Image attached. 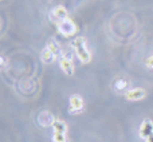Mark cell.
I'll return each mask as SVG.
<instances>
[{
  "mask_svg": "<svg viewBox=\"0 0 153 142\" xmlns=\"http://www.w3.org/2000/svg\"><path fill=\"white\" fill-rule=\"evenodd\" d=\"M73 47L75 48V53L82 63H89V62L91 61V54L87 50L86 40H85L83 36L75 38V39L73 40Z\"/></svg>",
  "mask_w": 153,
  "mask_h": 142,
  "instance_id": "cell-1",
  "label": "cell"
},
{
  "mask_svg": "<svg viewBox=\"0 0 153 142\" xmlns=\"http://www.w3.org/2000/svg\"><path fill=\"white\" fill-rule=\"evenodd\" d=\"M56 28H58V31L61 32L62 35H65V36H71L76 31L75 23L73 20H70V19H65V20L56 23Z\"/></svg>",
  "mask_w": 153,
  "mask_h": 142,
  "instance_id": "cell-2",
  "label": "cell"
},
{
  "mask_svg": "<svg viewBox=\"0 0 153 142\" xmlns=\"http://www.w3.org/2000/svg\"><path fill=\"white\" fill-rule=\"evenodd\" d=\"M70 102V109H69V113L70 114H79L83 111V99H82L81 95L78 94H73L69 99Z\"/></svg>",
  "mask_w": 153,
  "mask_h": 142,
  "instance_id": "cell-3",
  "label": "cell"
},
{
  "mask_svg": "<svg viewBox=\"0 0 153 142\" xmlns=\"http://www.w3.org/2000/svg\"><path fill=\"white\" fill-rule=\"evenodd\" d=\"M138 135H140V138H143L144 141H145L148 137L153 135V121H151V119H144L141 126H140Z\"/></svg>",
  "mask_w": 153,
  "mask_h": 142,
  "instance_id": "cell-4",
  "label": "cell"
},
{
  "mask_svg": "<svg viewBox=\"0 0 153 142\" xmlns=\"http://www.w3.org/2000/svg\"><path fill=\"white\" fill-rule=\"evenodd\" d=\"M55 121H56L55 117H54L53 114H51L50 111H47V110L42 111V113L39 114V117H38V124H39L40 126H43V127L53 126Z\"/></svg>",
  "mask_w": 153,
  "mask_h": 142,
  "instance_id": "cell-5",
  "label": "cell"
},
{
  "mask_svg": "<svg viewBox=\"0 0 153 142\" xmlns=\"http://www.w3.org/2000/svg\"><path fill=\"white\" fill-rule=\"evenodd\" d=\"M59 66H61L62 71H63L66 75H73V74H74V64H73L71 58H70L69 55H66V56L63 55L59 59Z\"/></svg>",
  "mask_w": 153,
  "mask_h": 142,
  "instance_id": "cell-6",
  "label": "cell"
},
{
  "mask_svg": "<svg viewBox=\"0 0 153 142\" xmlns=\"http://www.w3.org/2000/svg\"><path fill=\"white\" fill-rule=\"evenodd\" d=\"M51 16L54 18L55 23H59V21L67 19V11L63 5H56V7H54L51 10Z\"/></svg>",
  "mask_w": 153,
  "mask_h": 142,
  "instance_id": "cell-7",
  "label": "cell"
},
{
  "mask_svg": "<svg viewBox=\"0 0 153 142\" xmlns=\"http://www.w3.org/2000/svg\"><path fill=\"white\" fill-rule=\"evenodd\" d=\"M128 101H140L145 98V90L144 89H132L125 94Z\"/></svg>",
  "mask_w": 153,
  "mask_h": 142,
  "instance_id": "cell-8",
  "label": "cell"
},
{
  "mask_svg": "<svg viewBox=\"0 0 153 142\" xmlns=\"http://www.w3.org/2000/svg\"><path fill=\"white\" fill-rule=\"evenodd\" d=\"M40 59H42V61H43V63H47V64H50V63H53V62L56 59V55L53 53V51L50 50V48H47V47H46L45 50L42 51V55H40Z\"/></svg>",
  "mask_w": 153,
  "mask_h": 142,
  "instance_id": "cell-9",
  "label": "cell"
},
{
  "mask_svg": "<svg viewBox=\"0 0 153 142\" xmlns=\"http://www.w3.org/2000/svg\"><path fill=\"white\" fill-rule=\"evenodd\" d=\"M53 129H54V133H61V134H66L67 132V125L65 124V121H59L56 119L53 125Z\"/></svg>",
  "mask_w": 153,
  "mask_h": 142,
  "instance_id": "cell-10",
  "label": "cell"
},
{
  "mask_svg": "<svg viewBox=\"0 0 153 142\" xmlns=\"http://www.w3.org/2000/svg\"><path fill=\"white\" fill-rule=\"evenodd\" d=\"M128 86H129V82H128L125 78L117 79V81H116V84H114V87H116L117 91H122V90H125Z\"/></svg>",
  "mask_w": 153,
  "mask_h": 142,
  "instance_id": "cell-11",
  "label": "cell"
},
{
  "mask_svg": "<svg viewBox=\"0 0 153 142\" xmlns=\"http://www.w3.org/2000/svg\"><path fill=\"white\" fill-rule=\"evenodd\" d=\"M47 48H50V50L53 51V53L55 54L56 56H58L59 54H61V47H59V44H58V43H56L54 39H50V40H48V43H47Z\"/></svg>",
  "mask_w": 153,
  "mask_h": 142,
  "instance_id": "cell-12",
  "label": "cell"
},
{
  "mask_svg": "<svg viewBox=\"0 0 153 142\" xmlns=\"http://www.w3.org/2000/svg\"><path fill=\"white\" fill-rule=\"evenodd\" d=\"M53 141L54 142H69L66 134H61V133H54L53 134Z\"/></svg>",
  "mask_w": 153,
  "mask_h": 142,
  "instance_id": "cell-13",
  "label": "cell"
},
{
  "mask_svg": "<svg viewBox=\"0 0 153 142\" xmlns=\"http://www.w3.org/2000/svg\"><path fill=\"white\" fill-rule=\"evenodd\" d=\"M0 59H1V70H4L5 67H7V59H5L4 55L0 56Z\"/></svg>",
  "mask_w": 153,
  "mask_h": 142,
  "instance_id": "cell-14",
  "label": "cell"
},
{
  "mask_svg": "<svg viewBox=\"0 0 153 142\" xmlns=\"http://www.w3.org/2000/svg\"><path fill=\"white\" fill-rule=\"evenodd\" d=\"M146 66L151 67V69H153V56H151V58L146 59Z\"/></svg>",
  "mask_w": 153,
  "mask_h": 142,
  "instance_id": "cell-15",
  "label": "cell"
},
{
  "mask_svg": "<svg viewBox=\"0 0 153 142\" xmlns=\"http://www.w3.org/2000/svg\"><path fill=\"white\" fill-rule=\"evenodd\" d=\"M145 142H153V135H151V137H148V138H146Z\"/></svg>",
  "mask_w": 153,
  "mask_h": 142,
  "instance_id": "cell-16",
  "label": "cell"
}]
</instances>
